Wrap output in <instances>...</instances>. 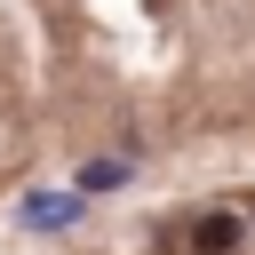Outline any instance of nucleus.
Returning <instances> with one entry per match:
<instances>
[{
	"mask_svg": "<svg viewBox=\"0 0 255 255\" xmlns=\"http://www.w3.org/2000/svg\"><path fill=\"white\" fill-rule=\"evenodd\" d=\"M191 247H199V255H231V247H239V223H231V215H199V223H191Z\"/></svg>",
	"mask_w": 255,
	"mask_h": 255,
	"instance_id": "nucleus-2",
	"label": "nucleus"
},
{
	"mask_svg": "<svg viewBox=\"0 0 255 255\" xmlns=\"http://www.w3.org/2000/svg\"><path fill=\"white\" fill-rule=\"evenodd\" d=\"M80 207H88L80 191H32V199L16 207V223H24V231H72V223H80Z\"/></svg>",
	"mask_w": 255,
	"mask_h": 255,
	"instance_id": "nucleus-1",
	"label": "nucleus"
},
{
	"mask_svg": "<svg viewBox=\"0 0 255 255\" xmlns=\"http://www.w3.org/2000/svg\"><path fill=\"white\" fill-rule=\"evenodd\" d=\"M128 183V159H88L80 167V191H120Z\"/></svg>",
	"mask_w": 255,
	"mask_h": 255,
	"instance_id": "nucleus-3",
	"label": "nucleus"
}]
</instances>
